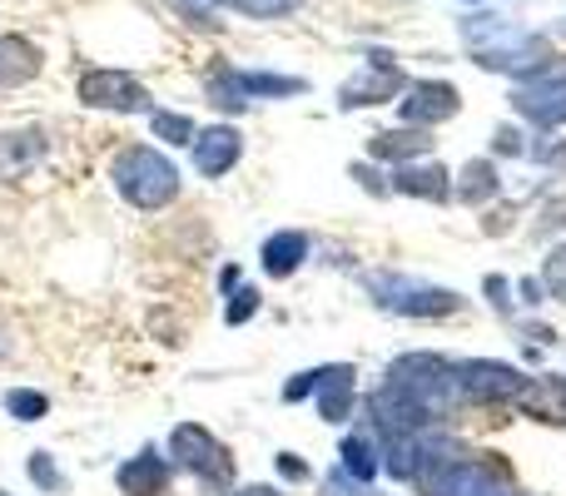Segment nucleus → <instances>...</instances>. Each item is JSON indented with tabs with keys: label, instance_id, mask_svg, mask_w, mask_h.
Here are the masks:
<instances>
[{
	"label": "nucleus",
	"instance_id": "nucleus-24",
	"mask_svg": "<svg viewBox=\"0 0 566 496\" xmlns=\"http://www.w3.org/2000/svg\"><path fill=\"white\" fill-rule=\"evenodd\" d=\"M6 412L15 422H40L50 412V398L45 392H35V388H10L6 392Z\"/></svg>",
	"mask_w": 566,
	"mask_h": 496
},
{
	"label": "nucleus",
	"instance_id": "nucleus-4",
	"mask_svg": "<svg viewBox=\"0 0 566 496\" xmlns=\"http://www.w3.org/2000/svg\"><path fill=\"white\" fill-rule=\"evenodd\" d=\"M363 288L373 293L382 313L392 318H418V323H438V318H452L462 308V298L442 283H428V278H412V273H368Z\"/></svg>",
	"mask_w": 566,
	"mask_h": 496
},
{
	"label": "nucleus",
	"instance_id": "nucleus-10",
	"mask_svg": "<svg viewBox=\"0 0 566 496\" xmlns=\"http://www.w3.org/2000/svg\"><path fill=\"white\" fill-rule=\"evenodd\" d=\"M458 109H462V95L448 80H412V85L402 89V125H412V129L448 125Z\"/></svg>",
	"mask_w": 566,
	"mask_h": 496
},
{
	"label": "nucleus",
	"instance_id": "nucleus-35",
	"mask_svg": "<svg viewBox=\"0 0 566 496\" xmlns=\"http://www.w3.org/2000/svg\"><path fill=\"white\" fill-rule=\"evenodd\" d=\"M224 496H289L283 487H269V482H249V487H229Z\"/></svg>",
	"mask_w": 566,
	"mask_h": 496
},
{
	"label": "nucleus",
	"instance_id": "nucleus-3",
	"mask_svg": "<svg viewBox=\"0 0 566 496\" xmlns=\"http://www.w3.org/2000/svg\"><path fill=\"white\" fill-rule=\"evenodd\" d=\"M109 184H115V194L125 199L129 209H139V214H159V209H169L179 199V169L175 159H165L155 145H125L115 155V165H109Z\"/></svg>",
	"mask_w": 566,
	"mask_h": 496
},
{
	"label": "nucleus",
	"instance_id": "nucleus-6",
	"mask_svg": "<svg viewBox=\"0 0 566 496\" xmlns=\"http://www.w3.org/2000/svg\"><path fill=\"white\" fill-rule=\"evenodd\" d=\"M512 109L542 129L566 125V60H547L542 70L522 75L512 89Z\"/></svg>",
	"mask_w": 566,
	"mask_h": 496
},
{
	"label": "nucleus",
	"instance_id": "nucleus-19",
	"mask_svg": "<svg viewBox=\"0 0 566 496\" xmlns=\"http://www.w3.org/2000/svg\"><path fill=\"white\" fill-rule=\"evenodd\" d=\"M40 159H45V135H40L35 125L6 129V135H0V179L25 175V169H35Z\"/></svg>",
	"mask_w": 566,
	"mask_h": 496
},
{
	"label": "nucleus",
	"instance_id": "nucleus-23",
	"mask_svg": "<svg viewBox=\"0 0 566 496\" xmlns=\"http://www.w3.org/2000/svg\"><path fill=\"white\" fill-rule=\"evenodd\" d=\"M149 135L159 139V145H195V119L179 115V109H149Z\"/></svg>",
	"mask_w": 566,
	"mask_h": 496
},
{
	"label": "nucleus",
	"instance_id": "nucleus-16",
	"mask_svg": "<svg viewBox=\"0 0 566 496\" xmlns=\"http://www.w3.org/2000/svg\"><path fill=\"white\" fill-rule=\"evenodd\" d=\"M303 263H308V234H298V229H279V234H269L264 249H259V268H264L269 278H293Z\"/></svg>",
	"mask_w": 566,
	"mask_h": 496
},
{
	"label": "nucleus",
	"instance_id": "nucleus-20",
	"mask_svg": "<svg viewBox=\"0 0 566 496\" xmlns=\"http://www.w3.org/2000/svg\"><path fill=\"white\" fill-rule=\"evenodd\" d=\"M378 467H382V452H378V437L368 432H348L338 447V472L353 482H378Z\"/></svg>",
	"mask_w": 566,
	"mask_h": 496
},
{
	"label": "nucleus",
	"instance_id": "nucleus-8",
	"mask_svg": "<svg viewBox=\"0 0 566 496\" xmlns=\"http://www.w3.org/2000/svg\"><path fill=\"white\" fill-rule=\"evenodd\" d=\"M80 105L109 109V115H145L149 109V85L129 70H85L80 75Z\"/></svg>",
	"mask_w": 566,
	"mask_h": 496
},
{
	"label": "nucleus",
	"instance_id": "nucleus-31",
	"mask_svg": "<svg viewBox=\"0 0 566 496\" xmlns=\"http://www.w3.org/2000/svg\"><path fill=\"white\" fill-rule=\"evenodd\" d=\"M279 477L283 482H308L313 472H308V462H303V457H293V452H279Z\"/></svg>",
	"mask_w": 566,
	"mask_h": 496
},
{
	"label": "nucleus",
	"instance_id": "nucleus-26",
	"mask_svg": "<svg viewBox=\"0 0 566 496\" xmlns=\"http://www.w3.org/2000/svg\"><path fill=\"white\" fill-rule=\"evenodd\" d=\"M303 0H229V10H239V15H254V20H283L293 15Z\"/></svg>",
	"mask_w": 566,
	"mask_h": 496
},
{
	"label": "nucleus",
	"instance_id": "nucleus-30",
	"mask_svg": "<svg viewBox=\"0 0 566 496\" xmlns=\"http://www.w3.org/2000/svg\"><path fill=\"white\" fill-rule=\"evenodd\" d=\"M313 388H318V368L293 372V382H283V402H303V398H313Z\"/></svg>",
	"mask_w": 566,
	"mask_h": 496
},
{
	"label": "nucleus",
	"instance_id": "nucleus-13",
	"mask_svg": "<svg viewBox=\"0 0 566 496\" xmlns=\"http://www.w3.org/2000/svg\"><path fill=\"white\" fill-rule=\"evenodd\" d=\"M195 169L205 179H224L229 169L244 159V135H239L234 125H214V129H199L195 135Z\"/></svg>",
	"mask_w": 566,
	"mask_h": 496
},
{
	"label": "nucleus",
	"instance_id": "nucleus-34",
	"mask_svg": "<svg viewBox=\"0 0 566 496\" xmlns=\"http://www.w3.org/2000/svg\"><path fill=\"white\" fill-rule=\"evenodd\" d=\"M492 149H497V155H522V135L517 129H497V135H492Z\"/></svg>",
	"mask_w": 566,
	"mask_h": 496
},
{
	"label": "nucleus",
	"instance_id": "nucleus-38",
	"mask_svg": "<svg viewBox=\"0 0 566 496\" xmlns=\"http://www.w3.org/2000/svg\"><path fill=\"white\" fill-rule=\"evenodd\" d=\"M0 496H10V492H0Z\"/></svg>",
	"mask_w": 566,
	"mask_h": 496
},
{
	"label": "nucleus",
	"instance_id": "nucleus-11",
	"mask_svg": "<svg viewBox=\"0 0 566 496\" xmlns=\"http://www.w3.org/2000/svg\"><path fill=\"white\" fill-rule=\"evenodd\" d=\"M313 408H318L323 422H353V408H358V368L353 362H328L318 368V388H313Z\"/></svg>",
	"mask_w": 566,
	"mask_h": 496
},
{
	"label": "nucleus",
	"instance_id": "nucleus-7",
	"mask_svg": "<svg viewBox=\"0 0 566 496\" xmlns=\"http://www.w3.org/2000/svg\"><path fill=\"white\" fill-rule=\"evenodd\" d=\"M527 372L512 368L497 358H462L458 362V392L462 402H478V408H502V402H517Z\"/></svg>",
	"mask_w": 566,
	"mask_h": 496
},
{
	"label": "nucleus",
	"instance_id": "nucleus-36",
	"mask_svg": "<svg viewBox=\"0 0 566 496\" xmlns=\"http://www.w3.org/2000/svg\"><path fill=\"white\" fill-rule=\"evenodd\" d=\"M209 6H229V0H209Z\"/></svg>",
	"mask_w": 566,
	"mask_h": 496
},
{
	"label": "nucleus",
	"instance_id": "nucleus-32",
	"mask_svg": "<svg viewBox=\"0 0 566 496\" xmlns=\"http://www.w3.org/2000/svg\"><path fill=\"white\" fill-rule=\"evenodd\" d=\"M353 179H358V184L363 189H368V194H392V184H388V179H382V175H373V165H353Z\"/></svg>",
	"mask_w": 566,
	"mask_h": 496
},
{
	"label": "nucleus",
	"instance_id": "nucleus-12",
	"mask_svg": "<svg viewBox=\"0 0 566 496\" xmlns=\"http://www.w3.org/2000/svg\"><path fill=\"white\" fill-rule=\"evenodd\" d=\"M169 482H175V467L159 447H145L115 472L119 496H169Z\"/></svg>",
	"mask_w": 566,
	"mask_h": 496
},
{
	"label": "nucleus",
	"instance_id": "nucleus-17",
	"mask_svg": "<svg viewBox=\"0 0 566 496\" xmlns=\"http://www.w3.org/2000/svg\"><path fill=\"white\" fill-rule=\"evenodd\" d=\"M517 408L527 412V418H542V422H566V378H557V372L527 378L517 392Z\"/></svg>",
	"mask_w": 566,
	"mask_h": 496
},
{
	"label": "nucleus",
	"instance_id": "nucleus-5",
	"mask_svg": "<svg viewBox=\"0 0 566 496\" xmlns=\"http://www.w3.org/2000/svg\"><path fill=\"white\" fill-rule=\"evenodd\" d=\"M169 467L189 472L209 496H224L234 487V452L209 428H199V422H179V428L169 432Z\"/></svg>",
	"mask_w": 566,
	"mask_h": 496
},
{
	"label": "nucleus",
	"instance_id": "nucleus-22",
	"mask_svg": "<svg viewBox=\"0 0 566 496\" xmlns=\"http://www.w3.org/2000/svg\"><path fill=\"white\" fill-rule=\"evenodd\" d=\"M234 85L244 99H289L303 95L308 80H293V75H259V70H234Z\"/></svg>",
	"mask_w": 566,
	"mask_h": 496
},
{
	"label": "nucleus",
	"instance_id": "nucleus-25",
	"mask_svg": "<svg viewBox=\"0 0 566 496\" xmlns=\"http://www.w3.org/2000/svg\"><path fill=\"white\" fill-rule=\"evenodd\" d=\"M30 482H35L40 492H50V496H60V492H70V482H65V472L50 462V452H30Z\"/></svg>",
	"mask_w": 566,
	"mask_h": 496
},
{
	"label": "nucleus",
	"instance_id": "nucleus-2",
	"mask_svg": "<svg viewBox=\"0 0 566 496\" xmlns=\"http://www.w3.org/2000/svg\"><path fill=\"white\" fill-rule=\"evenodd\" d=\"M462 45L482 70H502V75H532L552 60L547 35L522 30L502 15H468L462 20Z\"/></svg>",
	"mask_w": 566,
	"mask_h": 496
},
{
	"label": "nucleus",
	"instance_id": "nucleus-9",
	"mask_svg": "<svg viewBox=\"0 0 566 496\" xmlns=\"http://www.w3.org/2000/svg\"><path fill=\"white\" fill-rule=\"evenodd\" d=\"M402 89H408V75H402L398 60H392V55H368L358 75L338 85V109L388 105V99H398Z\"/></svg>",
	"mask_w": 566,
	"mask_h": 496
},
{
	"label": "nucleus",
	"instance_id": "nucleus-28",
	"mask_svg": "<svg viewBox=\"0 0 566 496\" xmlns=\"http://www.w3.org/2000/svg\"><path fill=\"white\" fill-rule=\"evenodd\" d=\"M318 496H388V492H378L373 482H353V477H343V472L333 467L328 477L318 482Z\"/></svg>",
	"mask_w": 566,
	"mask_h": 496
},
{
	"label": "nucleus",
	"instance_id": "nucleus-15",
	"mask_svg": "<svg viewBox=\"0 0 566 496\" xmlns=\"http://www.w3.org/2000/svg\"><path fill=\"white\" fill-rule=\"evenodd\" d=\"M392 194L428 199V204H448V199H452V175L438 165V159H422V165H402L398 175H392Z\"/></svg>",
	"mask_w": 566,
	"mask_h": 496
},
{
	"label": "nucleus",
	"instance_id": "nucleus-37",
	"mask_svg": "<svg viewBox=\"0 0 566 496\" xmlns=\"http://www.w3.org/2000/svg\"><path fill=\"white\" fill-rule=\"evenodd\" d=\"M507 496H522V492H507Z\"/></svg>",
	"mask_w": 566,
	"mask_h": 496
},
{
	"label": "nucleus",
	"instance_id": "nucleus-33",
	"mask_svg": "<svg viewBox=\"0 0 566 496\" xmlns=\"http://www.w3.org/2000/svg\"><path fill=\"white\" fill-rule=\"evenodd\" d=\"M482 288H488V298H492V308H497V313H512V298H507V278H497V273H492V278L488 283H482Z\"/></svg>",
	"mask_w": 566,
	"mask_h": 496
},
{
	"label": "nucleus",
	"instance_id": "nucleus-27",
	"mask_svg": "<svg viewBox=\"0 0 566 496\" xmlns=\"http://www.w3.org/2000/svg\"><path fill=\"white\" fill-rule=\"evenodd\" d=\"M542 293L566 303V244H557L547 253V263H542Z\"/></svg>",
	"mask_w": 566,
	"mask_h": 496
},
{
	"label": "nucleus",
	"instance_id": "nucleus-18",
	"mask_svg": "<svg viewBox=\"0 0 566 496\" xmlns=\"http://www.w3.org/2000/svg\"><path fill=\"white\" fill-rule=\"evenodd\" d=\"M45 55H40L35 40L25 35H0V89H15V85H30L40 75Z\"/></svg>",
	"mask_w": 566,
	"mask_h": 496
},
{
	"label": "nucleus",
	"instance_id": "nucleus-21",
	"mask_svg": "<svg viewBox=\"0 0 566 496\" xmlns=\"http://www.w3.org/2000/svg\"><path fill=\"white\" fill-rule=\"evenodd\" d=\"M502 189L497 179V159H468V165L458 169V179H452V194H458V204H488L492 194Z\"/></svg>",
	"mask_w": 566,
	"mask_h": 496
},
{
	"label": "nucleus",
	"instance_id": "nucleus-1",
	"mask_svg": "<svg viewBox=\"0 0 566 496\" xmlns=\"http://www.w3.org/2000/svg\"><path fill=\"white\" fill-rule=\"evenodd\" d=\"M378 388H388L398 402H408L432 428H442V422L452 418V408L462 402L458 362L442 358V352H402V358H392V368L382 372Z\"/></svg>",
	"mask_w": 566,
	"mask_h": 496
},
{
	"label": "nucleus",
	"instance_id": "nucleus-14",
	"mask_svg": "<svg viewBox=\"0 0 566 496\" xmlns=\"http://www.w3.org/2000/svg\"><path fill=\"white\" fill-rule=\"evenodd\" d=\"M432 149H438V139L428 135V129H382V135L368 139V159H378V165H418V159H432Z\"/></svg>",
	"mask_w": 566,
	"mask_h": 496
},
{
	"label": "nucleus",
	"instance_id": "nucleus-29",
	"mask_svg": "<svg viewBox=\"0 0 566 496\" xmlns=\"http://www.w3.org/2000/svg\"><path fill=\"white\" fill-rule=\"evenodd\" d=\"M254 313H259V288H229V308H224V323H229V328L249 323Z\"/></svg>",
	"mask_w": 566,
	"mask_h": 496
}]
</instances>
